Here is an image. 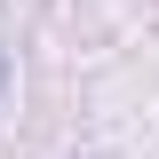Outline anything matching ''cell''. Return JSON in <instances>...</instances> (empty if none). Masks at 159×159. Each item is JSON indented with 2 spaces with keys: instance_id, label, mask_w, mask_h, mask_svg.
Masks as SVG:
<instances>
[{
  "instance_id": "6da1fadb",
  "label": "cell",
  "mask_w": 159,
  "mask_h": 159,
  "mask_svg": "<svg viewBox=\"0 0 159 159\" xmlns=\"http://www.w3.org/2000/svg\"><path fill=\"white\" fill-rule=\"evenodd\" d=\"M0 80H8V64H0Z\"/></svg>"
}]
</instances>
